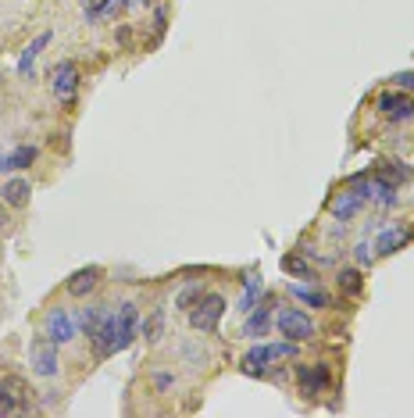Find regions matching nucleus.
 <instances>
[{
	"mask_svg": "<svg viewBox=\"0 0 414 418\" xmlns=\"http://www.w3.org/2000/svg\"><path fill=\"white\" fill-rule=\"evenodd\" d=\"M261 293V279H247V297H243V311H250L254 297Z\"/></svg>",
	"mask_w": 414,
	"mask_h": 418,
	"instance_id": "26",
	"label": "nucleus"
},
{
	"mask_svg": "<svg viewBox=\"0 0 414 418\" xmlns=\"http://www.w3.org/2000/svg\"><path fill=\"white\" fill-rule=\"evenodd\" d=\"M289 354H297L293 340H289V343H264V347H254L243 364H247V372H261L264 364H272V361H279V357H289Z\"/></svg>",
	"mask_w": 414,
	"mask_h": 418,
	"instance_id": "6",
	"label": "nucleus"
},
{
	"mask_svg": "<svg viewBox=\"0 0 414 418\" xmlns=\"http://www.w3.org/2000/svg\"><path fill=\"white\" fill-rule=\"evenodd\" d=\"M200 297H204V293H200V286H186V290H179V297H175V307L190 311V307H193Z\"/></svg>",
	"mask_w": 414,
	"mask_h": 418,
	"instance_id": "21",
	"label": "nucleus"
},
{
	"mask_svg": "<svg viewBox=\"0 0 414 418\" xmlns=\"http://www.w3.org/2000/svg\"><path fill=\"white\" fill-rule=\"evenodd\" d=\"M47 43H50V32H39V36L25 47V54L18 58V75H29V72H32V65H36V58H39V50H43Z\"/></svg>",
	"mask_w": 414,
	"mask_h": 418,
	"instance_id": "15",
	"label": "nucleus"
},
{
	"mask_svg": "<svg viewBox=\"0 0 414 418\" xmlns=\"http://www.w3.org/2000/svg\"><path fill=\"white\" fill-rule=\"evenodd\" d=\"M8 222V215H4V207H0V226H4Z\"/></svg>",
	"mask_w": 414,
	"mask_h": 418,
	"instance_id": "29",
	"label": "nucleus"
},
{
	"mask_svg": "<svg viewBox=\"0 0 414 418\" xmlns=\"http://www.w3.org/2000/svg\"><path fill=\"white\" fill-rule=\"evenodd\" d=\"M379 111L389 122H407V118H414V100L403 93H379Z\"/></svg>",
	"mask_w": 414,
	"mask_h": 418,
	"instance_id": "7",
	"label": "nucleus"
},
{
	"mask_svg": "<svg viewBox=\"0 0 414 418\" xmlns=\"http://www.w3.org/2000/svg\"><path fill=\"white\" fill-rule=\"evenodd\" d=\"M161 326H164V311L157 307V311H154V315H150V322L143 326V333H147V340H157V336H161Z\"/></svg>",
	"mask_w": 414,
	"mask_h": 418,
	"instance_id": "24",
	"label": "nucleus"
},
{
	"mask_svg": "<svg viewBox=\"0 0 414 418\" xmlns=\"http://www.w3.org/2000/svg\"><path fill=\"white\" fill-rule=\"evenodd\" d=\"M133 4H147V0H133Z\"/></svg>",
	"mask_w": 414,
	"mask_h": 418,
	"instance_id": "30",
	"label": "nucleus"
},
{
	"mask_svg": "<svg viewBox=\"0 0 414 418\" xmlns=\"http://www.w3.org/2000/svg\"><path fill=\"white\" fill-rule=\"evenodd\" d=\"M47 336H50L54 343H68V340H75V322L65 315L61 307H54L50 315H47Z\"/></svg>",
	"mask_w": 414,
	"mask_h": 418,
	"instance_id": "9",
	"label": "nucleus"
},
{
	"mask_svg": "<svg viewBox=\"0 0 414 418\" xmlns=\"http://www.w3.org/2000/svg\"><path fill=\"white\" fill-rule=\"evenodd\" d=\"M279 333L289 336L293 343H304V340L315 336V322L304 315V311H297V307H282L279 311Z\"/></svg>",
	"mask_w": 414,
	"mask_h": 418,
	"instance_id": "3",
	"label": "nucleus"
},
{
	"mask_svg": "<svg viewBox=\"0 0 414 418\" xmlns=\"http://www.w3.org/2000/svg\"><path fill=\"white\" fill-rule=\"evenodd\" d=\"M83 8H86L90 18H104V15L114 11V0H83Z\"/></svg>",
	"mask_w": 414,
	"mask_h": 418,
	"instance_id": "18",
	"label": "nucleus"
},
{
	"mask_svg": "<svg viewBox=\"0 0 414 418\" xmlns=\"http://www.w3.org/2000/svg\"><path fill=\"white\" fill-rule=\"evenodd\" d=\"M396 86H400V90H410V93H414V72H400V75H396Z\"/></svg>",
	"mask_w": 414,
	"mask_h": 418,
	"instance_id": "27",
	"label": "nucleus"
},
{
	"mask_svg": "<svg viewBox=\"0 0 414 418\" xmlns=\"http://www.w3.org/2000/svg\"><path fill=\"white\" fill-rule=\"evenodd\" d=\"M410 236H407V229H400V226H393V229H386V233H379V243H375V250L379 254H396L403 243H407Z\"/></svg>",
	"mask_w": 414,
	"mask_h": 418,
	"instance_id": "14",
	"label": "nucleus"
},
{
	"mask_svg": "<svg viewBox=\"0 0 414 418\" xmlns=\"http://www.w3.org/2000/svg\"><path fill=\"white\" fill-rule=\"evenodd\" d=\"M50 90H54V97L61 100V104H72V100H75V90H79V68H75L72 61L54 65V72H50Z\"/></svg>",
	"mask_w": 414,
	"mask_h": 418,
	"instance_id": "4",
	"label": "nucleus"
},
{
	"mask_svg": "<svg viewBox=\"0 0 414 418\" xmlns=\"http://www.w3.org/2000/svg\"><path fill=\"white\" fill-rule=\"evenodd\" d=\"M365 200H368V190H346V193H339V197H332V204H329V211L339 219V222H346V219H353L365 207Z\"/></svg>",
	"mask_w": 414,
	"mask_h": 418,
	"instance_id": "8",
	"label": "nucleus"
},
{
	"mask_svg": "<svg viewBox=\"0 0 414 418\" xmlns=\"http://www.w3.org/2000/svg\"><path fill=\"white\" fill-rule=\"evenodd\" d=\"M100 279H104V272H100L97 265H86V269L72 272V279H68V293H72V297H86V293H93V290L100 286Z\"/></svg>",
	"mask_w": 414,
	"mask_h": 418,
	"instance_id": "10",
	"label": "nucleus"
},
{
	"mask_svg": "<svg viewBox=\"0 0 414 418\" xmlns=\"http://www.w3.org/2000/svg\"><path fill=\"white\" fill-rule=\"evenodd\" d=\"M29 361H32V369L39 372V376H57V343L50 340V336H36L32 340V347H29Z\"/></svg>",
	"mask_w": 414,
	"mask_h": 418,
	"instance_id": "5",
	"label": "nucleus"
},
{
	"mask_svg": "<svg viewBox=\"0 0 414 418\" xmlns=\"http://www.w3.org/2000/svg\"><path fill=\"white\" fill-rule=\"evenodd\" d=\"M0 393H4V397L15 404V411L32 404V390H29V383L18 379V376H4V379H0Z\"/></svg>",
	"mask_w": 414,
	"mask_h": 418,
	"instance_id": "11",
	"label": "nucleus"
},
{
	"mask_svg": "<svg viewBox=\"0 0 414 418\" xmlns=\"http://www.w3.org/2000/svg\"><path fill=\"white\" fill-rule=\"evenodd\" d=\"M140 333V311L136 304H118V307H104V319L97 326V333L90 336L97 347V357H111L118 350H126Z\"/></svg>",
	"mask_w": 414,
	"mask_h": 418,
	"instance_id": "1",
	"label": "nucleus"
},
{
	"mask_svg": "<svg viewBox=\"0 0 414 418\" xmlns=\"http://www.w3.org/2000/svg\"><path fill=\"white\" fill-rule=\"evenodd\" d=\"M0 193H4V204H11V207H25L32 186H29V179H8Z\"/></svg>",
	"mask_w": 414,
	"mask_h": 418,
	"instance_id": "12",
	"label": "nucleus"
},
{
	"mask_svg": "<svg viewBox=\"0 0 414 418\" xmlns=\"http://www.w3.org/2000/svg\"><path fill=\"white\" fill-rule=\"evenodd\" d=\"M293 293H297L304 304H315V307H325V304H329V297H325L322 290H304V286H293Z\"/></svg>",
	"mask_w": 414,
	"mask_h": 418,
	"instance_id": "22",
	"label": "nucleus"
},
{
	"mask_svg": "<svg viewBox=\"0 0 414 418\" xmlns=\"http://www.w3.org/2000/svg\"><path fill=\"white\" fill-rule=\"evenodd\" d=\"M339 290L350 293V297H358V293H361V276L353 272V269H346V272L339 276Z\"/></svg>",
	"mask_w": 414,
	"mask_h": 418,
	"instance_id": "19",
	"label": "nucleus"
},
{
	"mask_svg": "<svg viewBox=\"0 0 414 418\" xmlns=\"http://www.w3.org/2000/svg\"><path fill=\"white\" fill-rule=\"evenodd\" d=\"M36 161V147H15L8 158H0V172H15V168H29Z\"/></svg>",
	"mask_w": 414,
	"mask_h": 418,
	"instance_id": "13",
	"label": "nucleus"
},
{
	"mask_svg": "<svg viewBox=\"0 0 414 418\" xmlns=\"http://www.w3.org/2000/svg\"><path fill=\"white\" fill-rule=\"evenodd\" d=\"M221 315H225V297L207 293V297L197 300V307H190V326L200 329V333H214L218 322H221Z\"/></svg>",
	"mask_w": 414,
	"mask_h": 418,
	"instance_id": "2",
	"label": "nucleus"
},
{
	"mask_svg": "<svg viewBox=\"0 0 414 418\" xmlns=\"http://www.w3.org/2000/svg\"><path fill=\"white\" fill-rule=\"evenodd\" d=\"M264 329H268V311L261 307L257 315H250V322H247V336H261Z\"/></svg>",
	"mask_w": 414,
	"mask_h": 418,
	"instance_id": "23",
	"label": "nucleus"
},
{
	"mask_svg": "<svg viewBox=\"0 0 414 418\" xmlns=\"http://www.w3.org/2000/svg\"><path fill=\"white\" fill-rule=\"evenodd\" d=\"M282 269H286V272H293V276H311V269L304 265L300 257H282Z\"/></svg>",
	"mask_w": 414,
	"mask_h": 418,
	"instance_id": "25",
	"label": "nucleus"
},
{
	"mask_svg": "<svg viewBox=\"0 0 414 418\" xmlns=\"http://www.w3.org/2000/svg\"><path fill=\"white\" fill-rule=\"evenodd\" d=\"M379 179L389 183V186H396V183H407L410 179V168L407 165H382L379 168Z\"/></svg>",
	"mask_w": 414,
	"mask_h": 418,
	"instance_id": "17",
	"label": "nucleus"
},
{
	"mask_svg": "<svg viewBox=\"0 0 414 418\" xmlns=\"http://www.w3.org/2000/svg\"><path fill=\"white\" fill-rule=\"evenodd\" d=\"M100 319H104V307H83V329H86V336L97 333Z\"/></svg>",
	"mask_w": 414,
	"mask_h": 418,
	"instance_id": "20",
	"label": "nucleus"
},
{
	"mask_svg": "<svg viewBox=\"0 0 414 418\" xmlns=\"http://www.w3.org/2000/svg\"><path fill=\"white\" fill-rule=\"evenodd\" d=\"M358 261H372V250L368 247H358Z\"/></svg>",
	"mask_w": 414,
	"mask_h": 418,
	"instance_id": "28",
	"label": "nucleus"
},
{
	"mask_svg": "<svg viewBox=\"0 0 414 418\" xmlns=\"http://www.w3.org/2000/svg\"><path fill=\"white\" fill-rule=\"evenodd\" d=\"M300 383H304V393L315 397L325 386V369H300Z\"/></svg>",
	"mask_w": 414,
	"mask_h": 418,
	"instance_id": "16",
	"label": "nucleus"
}]
</instances>
